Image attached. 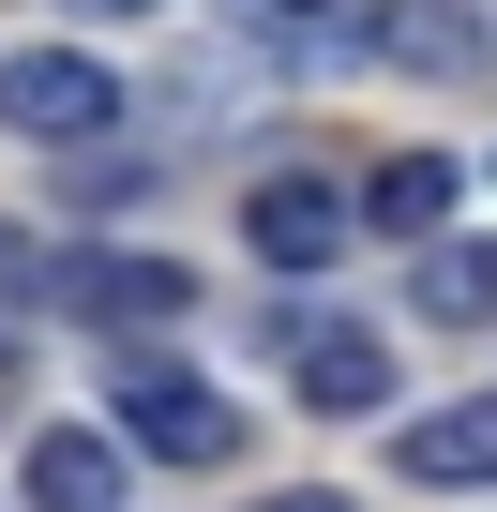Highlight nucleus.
Instances as JSON below:
<instances>
[{"mask_svg": "<svg viewBox=\"0 0 497 512\" xmlns=\"http://www.w3.org/2000/svg\"><path fill=\"white\" fill-rule=\"evenodd\" d=\"M121 452H166V467H226V452H241V407H226L196 362H121Z\"/></svg>", "mask_w": 497, "mask_h": 512, "instance_id": "obj_1", "label": "nucleus"}, {"mask_svg": "<svg viewBox=\"0 0 497 512\" xmlns=\"http://www.w3.org/2000/svg\"><path fill=\"white\" fill-rule=\"evenodd\" d=\"M392 61H467V0H407V16H392Z\"/></svg>", "mask_w": 497, "mask_h": 512, "instance_id": "obj_10", "label": "nucleus"}, {"mask_svg": "<svg viewBox=\"0 0 497 512\" xmlns=\"http://www.w3.org/2000/svg\"><path fill=\"white\" fill-rule=\"evenodd\" d=\"M422 317L437 332H482L497 317V241H422Z\"/></svg>", "mask_w": 497, "mask_h": 512, "instance_id": "obj_9", "label": "nucleus"}, {"mask_svg": "<svg viewBox=\"0 0 497 512\" xmlns=\"http://www.w3.org/2000/svg\"><path fill=\"white\" fill-rule=\"evenodd\" d=\"M31 512H121V437H91V422L31 437Z\"/></svg>", "mask_w": 497, "mask_h": 512, "instance_id": "obj_8", "label": "nucleus"}, {"mask_svg": "<svg viewBox=\"0 0 497 512\" xmlns=\"http://www.w3.org/2000/svg\"><path fill=\"white\" fill-rule=\"evenodd\" d=\"M392 467H407L422 497H482V482H497V392H467V407H422V422H392Z\"/></svg>", "mask_w": 497, "mask_h": 512, "instance_id": "obj_5", "label": "nucleus"}, {"mask_svg": "<svg viewBox=\"0 0 497 512\" xmlns=\"http://www.w3.org/2000/svg\"><path fill=\"white\" fill-rule=\"evenodd\" d=\"M61 16H151V0H61Z\"/></svg>", "mask_w": 497, "mask_h": 512, "instance_id": "obj_13", "label": "nucleus"}, {"mask_svg": "<svg viewBox=\"0 0 497 512\" xmlns=\"http://www.w3.org/2000/svg\"><path fill=\"white\" fill-rule=\"evenodd\" d=\"M0 121L46 136V151H91V136L121 121V76H106L91 46H16V61H0Z\"/></svg>", "mask_w": 497, "mask_h": 512, "instance_id": "obj_2", "label": "nucleus"}, {"mask_svg": "<svg viewBox=\"0 0 497 512\" xmlns=\"http://www.w3.org/2000/svg\"><path fill=\"white\" fill-rule=\"evenodd\" d=\"M272 512H347V497H332V482H317V497H272Z\"/></svg>", "mask_w": 497, "mask_h": 512, "instance_id": "obj_14", "label": "nucleus"}, {"mask_svg": "<svg viewBox=\"0 0 497 512\" xmlns=\"http://www.w3.org/2000/svg\"><path fill=\"white\" fill-rule=\"evenodd\" d=\"M452 196H467V166H452V151H377L362 226H392V241H452Z\"/></svg>", "mask_w": 497, "mask_h": 512, "instance_id": "obj_7", "label": "nucleus"}, {"mask_svg": "<svg viewBox=\"0 0 497 512\" xmlns=\"http://www.w3.org/2000/svg\"><path fill=\"white\" fill-rule=\"evenodd\" d=\"M257 16H272V31H302V16H332V0H257Z\"/></svg>", "mask_w": 497, "mask_h": 512, "instance_id": "obj_12", "label": "nucleus"}, {"mask_svg": "<svg viewBox=\"0 0 497 512\" xmlns=\"http://www.w3.org/2000/svg\"><path fill=\"white\" fill-rule=\"evenodd\" d=\"M0 302H61V256H46V241H16V226H0Z\"/></svg>", "mask_w": 497, "mask_h": 512, "instance_id": "obj_11", "label": "nucleus"}, {"mask_svg": "<svg viewBox=\"0 0 497 512\" xmlns=\"http://www.w3.org/2000/svg\"><path fill=\"white\" fill-rule=\"evenodd\" d=\"M61 302H76L91 332H151V317H181V302H196V272H181V256H121V241H76V256H61Z\"/></svg>", "mask_w": 497, "mask_h": 512, "instance_id": "obj_3", "label": "nucleus"}, {"mask_svg": "<svg viewBox=\"0 0 497 512\" xmlns=\"http://www.w3.org/2000/svg\"><path fill=\"white\" fill-rule=\"evenodd\" d=\"M287 377H302V407H317V422L392 407V347H377L362 317H302V332H287Z\"/></svg>", "mask_w": 497, "mask_h": 512, "instance_id": "obj_4", "label": "nucleus"}, {"mask_svg": "<svg viewBox=\"0 0 497 512\" xmlns=\"http://www.w3.org/2000/svg\"><path fill=\"white\" fill-rule=\"evenodd\" d=\"M241 241H257L272 272H332V256H347V196L332 181H257V196H241Z\"/></svg>", "mask_w": 497, "mask_h": 512, "instance_id": "obj_6", "label": "nucleus"}]
</instances>
